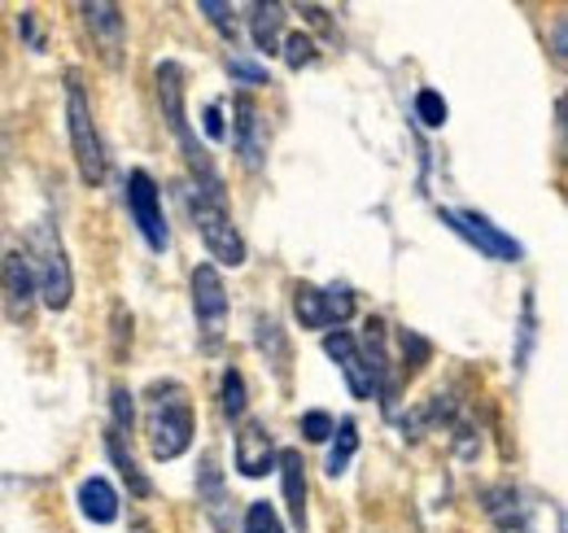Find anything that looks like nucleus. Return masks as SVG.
<instances>
[{"mask_svg":"<svg viewBox=\"0 0 568 533\" xmlns=\"http://www.w3.org/2000/svg\"><path fill=\"white\" fill-rule=\"evenodd\" d=\"M144 402H149V420H144L149 455H153L158 464L180 460V455L193 446V433H197L189 390H184L180 381H158V385H149V399Z\"/></svg>","mask_w":568,"mask_h":533,"instance_id":"nucleus-1","label":"nucleus"},{"mask_svg":"<svg viewBox=\"0 0 568 533\" xmlns=\"http://www.w3.org/2000/svg\"><path fill=\"white\" fill-rule=\"evenodd\" d=\"M27 263L36 275V298L49 306V311H67L74 298V271L67 259V245L58 237L53 223H36L31 237H27Z\"/></svg>","mask_w":568,"mask_h":533,"instance_id":"nucleus-2","label":"nucleus"},{"mask_svg":"<svg viewBox=\"0 0 568 533\" xmlns=\"http://www.w3.org/2000/svg\"><path fill=\"white\" fill-rule=\"evenodd\" d=\"M67 128H71V149H74V167H79V180L88 189H97L105 180V144L101 132L92 123V105H88V92H83V79L79 70L67 74Z\"/></svg>","mask_w":568,"mask_h":533,"instance_id":"nucleus-3","label":"nucleus"},{"mask_svg":"<svg viewBox=\"0 0 568 533\" xmlns=\"http://www.w3.org/2000/svg\"><path fill=\"white\" fill-rule=\"evenodd\" d=\"M189 214L211 250L214 266H241L245 263V237L236 232L232 214H227V198H206V193H189Z\"/></svg>","mask_w":568,"mask_h":533,"instance_id":"nucleus-4","label":"nucleus"},{"mask_svg":"<svg viewBox=\"0 0 568 533\" xmlns=\"http://www.w3.org/2000/svg\"><path fill=\"white\" fill-rule=\"evenodd\" d=\"M293 311H297V324L302 329H337L355 315V293L346 284H328V289H315L306 280L293 284Z\"/></svg>","mask_w":568,"mask_h":533,"instance_id":"nucleus-5","label":"nucleus"},{"mask_svg":"<svg viewBox=\"0 0 568 533\" xmlns=\"http://www.w3.org/2000/svg\"><path fill=\"white\" fill-rule=\"evenodd\" d=\"M442 223L446 228H455L468 245H477L486 259H495V263H520L525 259V245L516 241V237H507L503 228H495L486 214H477V210H442Z\"/></svg>","mask_w":568,"mask_h":533,"instance_id":"nucleus-6","label":"nucleus"},{"mask_svg":"<svg viewBox=\"0 0 568 533\" xmlns=\"http://www.w3.org/2000/svg\"><path fill=\"white\" fill-rule=\"evenodd\" d=\"M193 311H197V329L206 336V345H214L227 320V284L214 263L193 266Z\"/></svg>","mask_w":568,"mask_h":533,"instance_id":"nucleus-7","label":"nucleus"},{"mask_svg":"<svg viewBox=\"0 0 568 533\" xmlns=\"http://www.w3.org/2000/svg\"><path fill=\"white\" fill-rule=\"evenodd\" d=\"M128 210H132L141 237L149 241V250L162 254L166 250V219H162V193H158L149 171H132L128 175Z\"/></svg>","mask_w":568,"mask_h":533,"instance_id":"nucleus-8","label":"nucleus"},{"mask_svg":"<svg viewBox=\"0 0 568 533\" xmlns=\"http://www.w3.org/2000/svg\"><path fill=\"white\" fill-rule=\"evenodd\" d=\"M0 289H4V302H9V315L13 320H31L36 311V275H31V263L22 250H9L0 259Z\"/></svg>","mask_w":568,"mask_h":533,"instance_id":"nucleus-9","label":"nucleus"},{"mask_svg":"<svg viewBox=\"0 0 568 533\" xmlns=\"http://www.w3.org/2000/svg\"><path fill=\"white\" fill-rule=\"evenodd\" d=\"M276 455H281V451H276L267 424H263V420H245L241 433H236V467H241V476H250V481L267 476V472L276 467Z\"/></svg>","mask_w":568,"mask_h":533,"instance_id":"nucleus-10","label":"nucleus"},{"mask_svg":"<svg viewBox=\"0 0 568 533\" xmlns=\"http://www.w3.org/2000/svg\"><path fill=\"white\" fill-rule=\"evenodd\" d=\"M232 114H236V153H241V162L250 167V171H258L263 167V153H267V123H263V110H258V101L254 97H236L232 101Z\"/></svg>","mask_w":568,"mask_h":533,"instance_id":"nucleus-11","label":"nucleus"},{"mask_svg":"<svg viewBox=\"0 0 568 533\" xmlns=\"http://www.w3.org/2000/svg\"><path fill=\"white\" fill-rule=\"evenodd\" d=\"M197 503L211 516L214 530L232 533V494L223 485V472L214 464V455H202V467H197Z\"/></svg>","mask_w":568,"mask_h":533,"instance_id":"nucleus-12","label":"nucleus"},{"mask_svg":"<svg viewBox=\"0 0 568 533\" xmlns=\"http://www.w3.org/2000/svg\"><path fill=\"white\" fill-rule=\"evenodd\" d=\"M481 499H486V516L495 521V533H534L529 503L520 499L516 485H490Z\"/></svg>","mask_w":568,"mask_h":533,"instance_id":"nucleus-13","label":"nucleus"},{"mask_svg":"<svg viewBox=\"0 0 568 533\" xmlns=\"http://www.w3.org/2000/svg\"><path fill=\"white\" fill-rule=\"evenodd\" d=\"M324 354L342 368V376H346V385H351V394L355 399H372V376H367V363H363V354H358V341L351 333H328L324 336Z\"/></svg>","mask_w":568,"mask_h":533,"instance_id":"nucleus-14","label":"nucleus"},{"mask_svg":"<svg viewBox=\"0 0 568 533\" xmlns=\"http://www.w3.org/2000/svg\"><path fill=\"white\" fill-rule=\"evenodd\" d=\"M276 464H281L288 521H293V530L306 533V460H302V451H281Z\"/></svg>","mask_w":568,"mask_h":533,"instance_id":"nucleus-15","label":"nucleus"},{"mask_svg":"<svg viewBox=\"0 0 568 533\" xmlns=\"http://www.w3.org/2000/svg\"><path fill=\"white\" fill-rule=\"evenodd\" d=\"M79 13H83V22L101 36L105 58L119 62V49H123V9L110 4V0H97V4H79Z\"/></svg>","mask_w":568,"mask_h":533,"instance_id":"nucleus-16","label":"nucleus"},{"mask_svg":"<svg viewBox=\"0 0 568 533\" xmlns=\"http://www.w3.org/2000/svg\"><path fill=\"white\" fill-rule=\"evenodd\" d=\"M79 512L92 521V525H114L119 521V490L105 481V476H88L79 485Z\"/></svg>","mask_w":568,"mask_h":533,"instance_id":"nucleus-17","label":"nucleus"},{"mask_svg":"<svg viewBox=\"0 0 568 533\" xmlns=\"http://www.w3.org/2000/svg\"><path fill=\"white\" fill-rule=\"evenodd\" d=\"M281 27H284V4H276V0L250 4V36H254V49H258L263 58L281 53V44H284Z\"/></svg>","mask_w":568,"mask_h":533,"instance_id":"nucleus-18","label":"nucleus"},{"mask_svg":"<svg viewBox=\"0 0 568 533\" xmlns=\"http://www.w3.org/2000/svg\"><path fill=\"white\" fill-rule=\"evenodd\" d=\"M254 341H258V350L267 354V363L276 368V376L284 381V372H288V341H284V329L272 320V315H258V324H254Z\"/></svg>","mask_w":568,"mask_h":533,"instance_id":"nucleus-19","label":"nucleus"},{"mask_svg":"<svg viewBox=\"0 0 568 533\" xmlns=\"http://www.w3.org/2000/svg\"><path fill=\"white\" fill-rule=\"evenodd\" d=\"M333 433H337V442H333V451H328V467H324V472H328V476H342L358 451V424L346 415V420L333 424Z\"/></svg>","mask_w":568,"mask_h":533,"instance_id":"nucleus-20","label":"nucleus"},{"mask_svg":"<svg viewBox=\"0 0 568 533\" xmlns=\"http://www.w3.org/2000/svg\"><path fill=\"white\" fill-rule=\"evenodd\" d=\"M105 451H110L114 467L123 472V481L132 485V494H136V499H149V494H153V485H149V476H144L141 467H136V460L123 451V438H119V433H110V438H105Z\"/></svg>","mask_w":568,"mask_h":533,"instance_id":"nucleus-21","label":"nucleus"},{"mask_svg":"<svg viewBox=\"0 0 568 533\" xmlns=\"http://www.w3.org/2000/svg\"><path fill=\"white\" fill-rule=\"evenodd\" d=\"M132 354V311L123 302L110 306V359L123 363Z\"/></svg>","mask_w":568,"mask_h":533,"instance_id":"nucleus-22","label":"nucleus"},{"mask_svg":"<svg viewBox=\"0 0 568 533\" xmlns=\"http://www.w3.org/2000/svg\"><path fill=\"white\" fill-rule=\"evenodd\" d=\"M245 376L236 372V368H227L223 372V385H219V406H223V415L227 420H241L245 415Z\"/></svg>","mask_w":568,"mask_h":533,"instance_id":"nucleus-23","label":"nucleus"},{"mask_svg":"<svg viewBox=\"0 0 568 533\" xmlns=\"http://www.w3.org/2000/svg\"><path fill=\"white\" fill-rule=\"evenodd\" d=\"M227 70H232L236 83H250V88H267V83H272L267 67H258V62L245 58V53H227Z\"/></svg>","mask_w":568,"mask_h":533,"instance_id":"nucleus-24","label":"nucleus"},{"mask_svg":"<svg viewBox=\"0 0 568 533\" xmlns=\"http://www.w3.org/2000/svg\"><path fill=\"white\" fill-rule=\"evenodd\" d=\"M284 67L288 70H302V67H311L315 62V40L306 36V31H293L288 40H284Z\"/></svg>","mask_w":568,"mask_h":533,"instance_id":"nucleus-25","label":"nucleus"},{"mask_svg":"<svg viewBox=\"0 0 568 533\" xmlns=\"http://www.w3.org/2000/svg\"><path fill=\"white\" fill-rule=\"evenodd\" d=\"M110 411H114V433H132V420H136V402H132V390L128 385H114L110 390Z\"/></svg>","mask_w":568,"mask_h":533,"instance_id":"nucleus-26","label":"nucleus"},{"mask_svg":"<svg viewBox=\"0 0 568 533\" xmlns=\"http://www.w3.org/2000/svg\"><path fill=\"white\" fill-rule=\"evenodd\" d=\"M197 13H206V22H211L214 31H223L227 40H236V9H232V4H223V0H202Z\"/></svg>","mask_w":568,"mask_h":533,"instance_id":"nucleus-27","label":"nucleus"},{"mask_svg":"<svg viewBox=\"0 0 568 533\" xmlns=\"http://www.w3.org/2000/svg\"><path fill=\"white\" fill-rule=\"evenodd\" d=\"M446 101H442V92H433V88H425L420 97H416V119L425 123V128H442L446 123Z\"/></svg>","mask_w":568,"mask_h":533,"instance_id":"nucleus-28","label":"nucleus"},{"mask_svg":"<svg viewBox=\"0 0 568 533\" xmlns=\"http://www.w3.org/2000/svg\"><path fill=\"white\" fill-rule=\"evenodd\" d=\"M245 533H284L276 507H272V503H250V512H245Z\"/></svg>","mask_w":568,"mask_h":533,"instance_id":"nucleus-29","label":"nucleus"},{"mask_svg":"<svg viewBox=\"0 0 568 533\" xmlns=\"http://www.w3.org/2000/svg\"><path fill=\"white\" fill-rule=\"evenodd\" d=\"M333 424H337V420H333L328 411H306V415H302L306 442H328V438H333Z\"/></svg>","mask_w":568,"mask_h":533,"instance_id":"nucleus-30","label":"nucleus"},{"mask_svg":"<svg viewBox=\"0 0 568 533\" xmlns=\"http://www.w3.org/2000/svg\"><path fill=\"white\" fill-rule=\"evenodd\" d=\"M529 345H534V298H525V320H520V350H516V368H525Z\"/></svg>","mask_w":568,"mask_h":533,"instance_id":"nucleus-31","label":"nucleus"},{"mask_svg":"<svg viewBox=\"0 0 568 533\" xmlns=\"http://www.w3.org/2000/svg\"><path fill=\"white\" fill-rule=\"evenodd\" d=\"M202 123H206V135H211V140H223V135H227V128H223V105H219V101H211V105H206Z\"/></svg>","mask_w":568,"mask_h":533,"instance_id":"nucleus-32","label":"nucleus"},{"mask_svg":"<svg viewBox=\"0 0 568 533\" xmlns=\"http://www.w3.org/2000/svg\"><path fill=\"white\" fill-rule=\"evenodd\" d=\"M18 31H22L27 40H31V49H40V31H36V13H31V9H27L22 18H18Z\"/></svg>","mask_w":568,"mask_h":533,"instance_id":"nucleus-33","label":"nucleus"},{"mask_svg":"<svg viewBox=\"0 0 568 533\" xmlns=\"http://www.w3.org/2000/svg\"><path fill=\"white\" fill-rule=\"evenodd\" d=\"M556 62H565V22L556 27Z\"/></svg>","mask_w":568,"mask_h":533,"instance_id":"nucleus-34","label":"nucleus"}]
</instances>
